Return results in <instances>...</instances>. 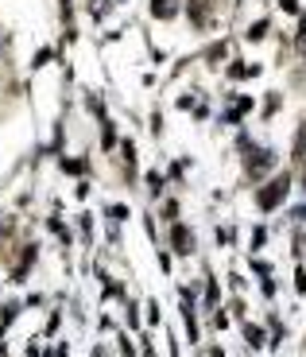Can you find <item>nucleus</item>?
<instances>
[{"label":"nucleus","mask_w":306,"mask_h":357,"mask_svg":"<svg viewBox=\"0 0 306 357\" xmlns=\"http://www.w3.org/2000/svg\"><path fill=\"white\" fill-rule=\"evenodd\" d=\"M287 187H291V178H287V175H279L276 183H267V187H264V190H260V194H256L260 210H276L279 202L287 199Z\"/></svg>","instance_id":"f257e3e1"},{"label":"nucleus","mask_w":306,"mask_h":357,"mask_svg":"<svg viewBox=\"0 0 306 357\" xmlns=\"http://www.w3.org/2000/svg\"><path fill=\"white\" fill-rule=\"evenodd\" d=\"M271 159H276V156H271V152H264V148H260V152H252V159H248V175H252V178H256V175H264V171L271 167Z\"/></svg>","instance_id":"f03ea898"},{"label":"nucleus","mask_w":306,"mask_h":357,"mask_svg":"<svg viewBox=\"0 0 306 357\" xmlns=\"http://www.w3.org/2000/svg\"><path fill=\"white\" fill-rule=\"evenodd\" d=\"M175 253H194V237L182 226H175Z\"/></svg>","instance_id":"7ed1b4c3"},{"label":"nucleus","mask_w":306,"mask_h":357,"mask_svg":"<svg viewBox=\"0 0 306 357\" xmlns=\"http://www.w3.org/2000/svg\"><path fill=\"white\" fill-rule=\"evenodd\" d=\"M151 12H155L159 20H171L175 16V0H151Z\"/></svg>","instance_id":"20e7f679"},{"label":"nucleus","mask_w":306,"mask_h":357,"mask_svg":"<svg viewBox=\"0 0 306 357\" xmlns=\"http://www.w3.org/2000/svg\"><path fill=\"white\" fill-rule=\"evenodd\" d=\"M190 16L194 24H206V0H190Z\"/></svg>","instance_id":"39448f33"}]
</instances>
